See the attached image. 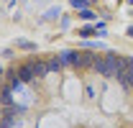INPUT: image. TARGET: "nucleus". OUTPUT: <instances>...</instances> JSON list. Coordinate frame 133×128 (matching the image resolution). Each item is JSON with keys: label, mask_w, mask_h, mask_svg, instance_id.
I'll return each instance as SVG.
<instances>
[{"label": "nucleus", "mask_w": 133, "mask_h": 128, "mask_svg": "<svg viewBox=\"0 0 133 128\" xmlns=\"http://www.w3.org/2000/svg\"><path fill=\"white\" fill-rule=\"evenodd\" d=\"M131 64L133 62L123 59V56L108 54V56H102V59H97V62L92 64V69H95L97 74H102V77H118V72H120V69H128Z\"/></svg>", "instance_id": "f257e3e1"}, {"label": "nucleus", "mask_w": 133, "mask_h": 128, "mask_svg": "<svg viewBox=\"0 0 133 128\" xmlns=\"http://www.w3.org/2000/svg\"><path fill=\"white\" fill-rule=\"evenodd\" d=\"M59 62L62 64H72V67H79L82 54H79V51H62V54H59Z\"/></svg>", "instance_id": "f03ea898"}, {"label": "nucleus", "mask_w": 133, "mask_h": 128, "mask_svg": "<svg viewBox=\"0 0 133 128\" xmlns=\"http://www.w3.org/2000/svg\"><path fill=\"white\" fill-rule=\"evenodd\" d=\"M16 74H18V80H21V82H31L33 77H36V72H33V62L23 64V67H21V69L16 72Z\"/></svg>", "instance_id": "7ed1b4c3"}, {"label": "nucleus", "mask_w": 133, "mask_h": 128, "mask_svg": "<svg viewBox=\"0 0 133 128\" xmlns=\"http://www.w3.org/2000/svg\"><path fill=\"white\" fill-rule=\"evenodd\" d=\"M118 82H120V85H125V87H133V69H131V67L118 72Z\"/></svg>", "instance_id": "20e7f679"}, {"label": "nucleus", "mask_w": 133, "mask_h": 128, "mask_svg": "<svg viewBox=\"0 0 133 128\" xmlns=\"http://www.w3.org/2000/svg\"><path fill=\"white\" fill-rule=\"evenodd\" d=\"M33 72H36V77H44V74H49V64H44V62H33Z\"/></svg>", "instance_id": "39448f33"}, {"label": "nucleus", "mask_w": 133, "mask_h": 128, "mask_svg": "<svg viewBox=\"0 0 133 128\" xmlns=\"http://www.w3.org/2000/svg\"><path fill=\"white\" fill-rule=\"evenodd\" d=\"M95 28H97V26H95ZM95 28H92V26H84V28H79V36H82V39H87V36H92V33H95Z\"/></svg>", "instance_id": "423d86ee"}, {"label": "nucleus", "mask_w": 133, "mask_h": 128, "mask_svg": "<svg viewBox=\"0 0 133 128\" xmlns=\"http://www.w3.org/2000/svg\"><path fill=\"white\" fill-rule=\"evenodd\" d=\"M0 103H3V105H10V90H8V87L0 92Z\"/></svg>", "instance_id": "0eeeda50"}, {"label": "nucleus", "mask_w": 133, "mask_h": 128, "mask_svg": "<svg viewBox=\"0 0 133 128\" xmlns=\"http://www.w3.org/2000/svg\"><path fill=\"white\" fill-rule=\"evenodd\" d=\"M59 69H62V62H59V59H51L49 62V72H59Z\"/></svg>", "instance_id": "6e6552de"}, {"label": "nucleus", "mask_w": 133, "mask_h": 128, "mask_svg": "<svg viewBox=\"0 0 133 128\" xmlns=\"http://www.w3.org/2000/svg\"><path fill=\"white\" fill-rule=\"evenodd\" d=\"M79 16H82L84 21H92V18H95V13H92L90 8H84V10H79Z\"/></svg>", "instance_id": "1a4fd4ad"}, {"label": "nucleus", "mask_w": 133, "mask_h": 128, "mask_svg": "<svg viewBox=\"0 0 133 128\" xmlns=\"http://www.w3.org/2000/svg\"><path fill=\"white\" fill-rule=\"evenodd\" d=\"M72 5L79 8V10H84V8H87V0H72Z\"/></svg>", "instance_id": "9d476101"}, {"label": "nucleus", "mask_w": 133, "mask_h": 128, "mask_svg": "<svg viewBox=\"0 0 133 128\" xmlns=\"http://www.w3.org/2000/svg\"><path fill=\"white\" fill-rule=\"evenodd\" d=\"M13 126V115H8V118H3V128H10Z\"/></svg>", "instance_id": "9b49d317"}, {"label": "nucleus", "mask_w": 133, "mask_h": 128, "mask_svg": "<svg viewBox=\"0 0 133 128\" xmlns=\"http://www.w3.org/2000/svg\"><path fill=\"white\" fill-rule=\"evenodd\" d=\"M59 16V8H51V10H46V18H56Z\"/></svg>", "instance_id": "f8f14e48"}, {"label": "nucleus", "mask_w": 133, "mask_h": 128, "mask_svg": "<svg viewBox=\"0 0 133 128\" xmlns=\"http://www.w3.org/2000/svg\"><path fill=\"white\" fill-rule=\"evenodd\" d=\"M18 46H21V49H33V44H31V41H18Z\"/></svg>", "instance_id": "ddd939ff"}, {"label": "nucleus", "mask_w": 133, "mask_h": 128, "mask_svg": "<svg viewBox=\"0 0 133 128\" xmlns=\"http://www.w3.org/2000/svg\"><path fill=\"white\" fill-rule=\"evenodd\" d=\"M128 36H133V26H131V28H128Z\"/></svg>", "instance_id": "4468645a"}, {"label": "nucleus", "mask_w": 133, "mask_h": 128, "mask_svg": "<svg viewBox=\"0 0 133 128\" xmlns=\"http://www.w3.org/2000/svg\"><path fill=\"white\" fill-rule=\"evenodd\" d=\"M0 120H3V108H0Z\"/></svg>", "instance_id": "2eb2a0df"}, {"label": "nucleus", "mask_w": 133, "mask_h": 128, "mask_svg": "<svg viewBox=\"0 0 133 128\" xmlns=\"http://www.w3.org/2000/svg\"><path fill=\"white\" fill-rule=\"evenodd\" d=\"M131 69H133V64H131Z\"/></svg>", "instance_id": "dca6fc26"}]
</instances>
